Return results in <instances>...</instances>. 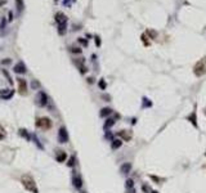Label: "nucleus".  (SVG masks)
<instances>
[{"label":"nucleus","instance_id":"1","mask_svg":"<svg viewBox=\"0 0 206 193\" xmlns=\"http://www.w3.org/2000/svg\"><path fill=\"white\" fill-rule=\"evenodd\" d=\"M54 21L58 25V33L59 35H65L67 28V17L65 16V13L57 12L54 16Z\"/></svg>","mask_w":206,"mask_h":193},{"label":"nucleus","instance_id":"2","mask_svg":"<svg viewBox=\"0 0 206 193\" xmlns=\"http://www.w3.org/2000/svg\"><path fill=\"white\" fill-rule=\"evenodd\" d=\"M21 183L22 185L27 189L29 192L31 193H39V189H38V185H36L35 180H34V178L31 175H23L21 178Z\"/></svg>","mask_w":206,"mask_h":193},{"label":"nucleus","instance_id":"3","mask_svg":"<svg viewBox=\"0 0 206 193\" xmlns=\"http://www.w3.org/2000/svg\"><path fill=\"white\" fill-rule=\"evenodd\" d=\"M206 73V58H202L201 61H198L195 66V75L196 76H204Z\"/></svg>","mask_w":206,"mask_h":193},{"label":"nucleus","instance_id":"4","mask_svg":"<svg viewBox=\"0 0 206 193\" xmlns=\"http://www.w3.org/2000/svg\"><path fill=\"white\" fill-rule=\"evenodd\" d=\"M36 126L43 130H49L52 127V120L49 117H39L36 120Z\"/></svg>","mask_w":206,"mask_h":193},{"label":"nucleus","instance_id":"5","mask_svg":"<svg viewBox=\"0 0 206 193\" xmlns=\"http://www.w3.org/2000/svg\"><path fill=\"white\" fill-rule=\"evenodd\" d=\"M36 104L39 107H45L48 104V95L45 91H39L36 95Z\"/></svg>","mask_w":206,"mask_h":193},{"label":"nucleus","instance_id":"6","mask_svg":"<svg viewBox=\"0 0 206 193\" xmlns=\"http://www.w3.org/2000/svg\"><path fill=\"white\" fill-rule=\"evenodd\" d=\"M68 139L70 138H68V133H67V129L65 126H62L58 131V142L61 144H63V143H67Z\"/></svg>","mask_w":206,"mask_h":193},{"label":"nucleus","instance_id":"7","mask_svg":"<svg viewBox=\"0 0 206 193\" xmlns=\"http://www.w3.org/2000/svg\"><path fill=\"white\" fill-rule=\"evenodd\" d=\"M17 81H18L19 94H21V95H26V94H27V83H26V80L25 79H21V77H18Z\"/></svg>","mask_w":206,"mask_h":193},{"label":"nucleus","instance_id":"8","mask_svg":"<svg viewBox=\"0 0 206 193\" xmlns=\"http://www.w3.org/2000/svg\"><path fill=\"white\" fill-rule=\"evenodd\" d=\"M13 72L18 73V75H23V73L27 72V68H26V64L23 62H18L13 66Z\"/></svg>","mask_w":206,"mask_h":193},{"label":"nucleus","instance_id":"9","mask_svg":"<svg viewBox=\"0 0 206 193\" xmlns=\"http://www.w3.org/2000/svg\"><path fill=\"white\" fill-rule=\"evenodd\" d=\"M13 95H14V90H13V89H8V90H4V91H1V93H0V98H1L3 100L11 99Z\"/></svg>","mask_w":206,"mask_h":193},{"label":"nucleus","instance_id":"10","mask_svg":"<svg viewBox=\"0 0 206 193\" xmlns=\"http://www.w3.org/2000/svg\"><path fill=\"white\" fill-rule=\"evenodd\" d=\"M72 184H73V187L77 188V189H80L83 187V179L79 177V175H75V177L72 178Z\"/></svg>","mask_w":206,"mask_h":193},{"label":"nucleus","instance_id":"11","mask_svg":"<svg viewBox=\"0 0 206 193\" xmlns=\"http://www.w3.org/2000/svg\"><path fill=\"white\" fill-rule=\"evenodd\" d=\"M66 158H67V155L65 151H58V153L56 155V160H57V162H59V164L65 162Z\"/></svg>","mask_w":206,"mask_h":193},{"label":"nucleus","instance_id":"12","mask_svg":"<svg viewBox=\"0 0 206 193\" xmlns=\"http://www.w3.org/2000/svg\"><path fill=\"white\" fill-rule=\"evenodd\" d=\"M119 137L121 138V139H124L125 142H128V140H130V139H131V134L129 133V131H126V130H121V131H119Z\"/></svg>","mask_w":206,"mask_h":193},{"label":"nucleus","instance_id":"13","mask_svg":"<svg viewBox=\"0 0 206 193\" xmlns=\"http://www.w3.org/2000/svg\"><path fill=\"white\" fill-rule=\"evenodd\" d=\"M16 1V6H17V12H18V14H21L23 8H25V4H23V0H14Z\"/></svg>","mask_w":206,"mask_h":193},{"label":"nucleus","instance_id":"14","mask_svg":"<svg viewBox=\"0 0 206 193\" xmlns=\"http://www.w3.org/2000/svg\"><path fill=\"white\" fill-rule=\"evenodd\" d=\"M120 170H121V172H123V174H128V172H130V170H131V165L129 164V162H126V164L121 165Z\"/></svg>","mask_w":206,"mask_h":193},{"label":"nucleus","instance_id":"15","mask_svg":"<svg viewBox=\"0 0 206 193\" xmlns=\"http://www.w3.org/2000/svg\"><path fill=\"white\" fill-rule=\"evenodd\" d=\"M75 63H76V66L77 67H79V70H80V72H81V73H85L86 72V67L85 66H84V61L81 59V61H75Z\"/></svg>","mask_w":206,"mask_h":193},{"label":"nucleus","instance_id":"16","mask_svg":"<svg viewBox=\"0 0 206 193\" xmlns=\"http://www.w3.org/2000/svg\"><path fill=\"white\" fill-rule=\"evenodd\" d=\"M19 135L23 137V138H26L27 140L31 139V137H30V134L27 133V130H26V129H19Z\"/></svg>","mask_w":206,"mask_h":193},{"label":"nucleus","instance_id":"17","mask_svg":"<svg viewBox=\"0 0 206 193\" xmlns=\"http://www.w3.org/2000/svg\"><path fill=\"white\" fill-rule=\"evenodd\" d=\"M121 144H123L121 139H113V140H112V148H113V150H117V148H120Z\"/></svg>","mask_w":206,"mask_h":193},{"label":"nucleus","instance_id":"18","mask_svg":"<svg viewBox=\"0 0 206 193\" xmlns=\"http://www.w3.org/2000/svg\"><path fill=\"white\" fill-rule=\"evenodd\" d=\"M112 113V110L111 108H103L102 111H101V116L102 117H106V116H108V115Z\"/></svg>","mask_w":206,"mask_h":193},{"label":"nucleus","instance_id":"19","mask_svg":"<svg viewBox=\"0 0 206 193\" xmlns=\"http://www.w3.org/2000/svg\"><path fill=\"white\" fill-rule=\"evenodd\" d=\"M188 120H190V122H192L195 125V126H197V120H196V112H193L192 115L188 116Z\"/></svg>","mask_w":206,"mask_h":193},{"label":"nucleus","instance_id":"20","mask_svg":"<svg viewBox=\"0 0 206 193\" xmlns=\"http://www.w3.org/2000/svg\"><path fill=\"white\" fill-rule=\"evenodd\" d=\"M5 137H6V131H5V129L3 127V126H0V140L5 139Z\"/></svg>","mask_w":206,"mask_h":193},{"label":"nucleus","instance_id":"21","mask_svg":"<svg viewBox=\"0 0 206 193\" xmlns=\"http://www.w3.org/2000/svg\"><path fill=\"white\" fill-rule=\"evenodd\" d=\"M31 88H32L34 90L38 89V88H40V83H39L38 80H32V83H31Z\"/></svg>","mask_w":206,"mask_h":193},{"label":"nucleus","instance_id":"22","mask_svg":"<svg viewBox=\"0 0 206 193\" xmlns=\"http://www.w3.org/2000/svg\"><path fill=\"white\" fill-rule=\"evenodd\" d=\"M113 124H115V121L112 120V118H108V120L106 121V124H104V127H110V126H112Z\"/></svg>","mask_w":206,"mask_h":193},{"label":"nucleus","instance_id":"23","mask_svg":"<svg viewBox=\"0 0 206 193\" xmlns=\"http://www.w3.org/2000/svg\"><path fill=\"white\" fill-rule=\"evenodd\" d=\"M32 140L35 142V143H36V145H38V147L40 148V150H43V148H44L43 145L40 144V142H39V139H38V138H36V135H34V137H32Z\"/></svg>","mask_w":206,"mask_h":193},{"label":"nucleus","instance_id":"24","mask_svg":"<svg viewBox=\"0 0 206 193\" xmlns=\"http://www.w3.org/2000/svg\"><path fill=\"white\" fill-rule=\"evenodd\" d=\"M3 73H4V75H5V77H6V79H8V81H9V84H11V85H13V80H12V77L9 76V73L6 72L5 70H3Z\"/></svg>","mask_w":206,"mask_h":193},{"label":"nucleus","instance_id":"25","mask_svg":"<svg viewBox=\"0 0 206 193\" xmlns=\"http://www.w3.org/2000/svg\"><path fill=\"white\" fill-rule=\"evenodd\" d=\"M67 165H68L70 167H72L73 165H75V157H73V156H72V157H71L70 160H68V162H67Z\"/></svg>","mask_w":206,"mask_h":193},{"label":"nucleus","instance_id":"26","mask_svg":"<svg viewBox=\"0 0 206 193\" xmlns=\"http://www.w3.org/2000/svg\"><path fill=\"white\" fill-rule=\"evenodd\" d=\"M147 33L151 36V38H156V35H157V33L155 32V31H150V30H148V31H147Z\"/></svg>","mask_w":206,"mask_h":193},{"label":"nucleus","instance_id":"27","mask_svg":"<svg viewBox=\"0 0 206 193\" xmlns=\"http://www.w3.org/2000/svg\"><path fill=\"white\" fill-rule=\"evenodd\" d=\"M71 52L72 53H81V49L80 48H71Z\"/></svg>","mask_w":206,"mask_h":193},{"label":"nucleus","instance_id":"28","mask_svg":"<svg viewBox=\"0 0 206 193\" xmlns=\"http://www.w3.org/2000/svg\"><path fill=\"white\" fill-rule=\"evenodd\" d=\"M99 86L102 88V89H106V83H104L103 80H101V81H99Z\"/></svg>","mask_w":206,"mask_h":193},{"label":"nucleus","instance_id":"29","mask_svg":"<svg viewBox=\"0 0 206 193\" xmlns=\"http://www.w3.org/2000/svg\"><path fill=\"white\" fill-rule=\"evenodd\" d=\"M143 103H144V106H152V103H151V102H148L147 98H144V99H143Z\"/></svg>","mask_w":206,"mask_h":193},{"label":"nucleus","instance_id":"30","mask_svg":"<svg viewBox=\"0 0 206 193\" xmlns=\"http://www.w3.org/2000/svg\"><path fill=\"white\" fill-rule=\"evenodd\" d=\"M126 187H129V188L133 187V180H130V179H129V180H126Z\"/></svg>","mask_w":206,"mask_h":193},{"label":"nucleus","instance_id":"31","mask_svg":"<svg viewBox=\"0 0 206 193\" xmlns=\"http://www.w3.org/2000/svg\"><path fill=\"white\" fill-rule=\"evenodd\" d=\"M79 41H80V43H81V44H83V45H86V44H88V41H86V40H84V39H81V38H80V39H79Z\"/></svg>","mask_w":206,"mask_h":193},{"label":"nucleus","instance_id":"32","mask_svg":"<svg viewBox=\"0 0 206 193\" xmlns=\"http://www.w3.org/2000/svg\"><path fill=\"white\" fill-rule=\"evenodd\" d=\"M3 63H4V64H8V63H11V61H9L8 58H6L5 61H1V64H3Z\"/></svg>","mask_w":206,"mask_h":193},{"label":"nucleus","instance_id":"33","mask_svg":"<svg viewBox=\"0 0 206 193\" xmlns=\"http://www.w3.org/2000/svg\"><path fill=\"white\" fill-rule=\"evenodd\" d=\"M9 21H13V13L9 12Z\"/></svg>","mask_w":206,"mask_h":193},{"label":"nucleus","instance_id":"34","mask_svg":"<svg viewBox=\"0 0 206 193\" xmlns=\"http://www.w3.org/2000/svg\"><path fill=\"white\" fill-rule=\"evenodd\" d=\"M152 193H157V192H155V191H153V192H152Z\"/></svg>","mask_w":206,"mask_h":193}]
</instances>
